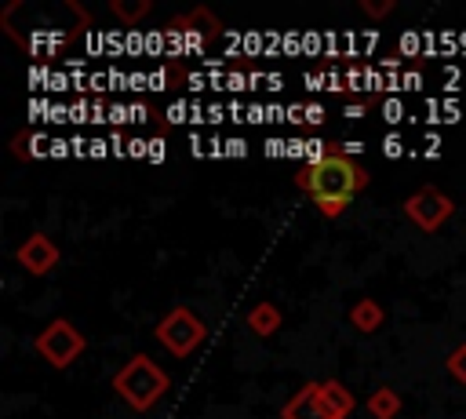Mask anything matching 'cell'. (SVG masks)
<instances>
[{"label": "cell", "mask_w": 466, "mask_h": 419, "mask_svg": "<svg viewBox=\"0 0 466 419\" xmlns=\"http://www.w3.org/2000/svg\"><path fill=\"white\" fill-rule=\"evenodd\" d=\"M364 168L360 164H353L350 157H342V153H335V157H320V160H313V164H306L302 171H299V186L317 200V208L331 219V215H339L346 204H350V197L364 186Z\"/></svg>", "instance_id": "obj_1"}, {"label": "cell", "mask_w": 466, "mask_h": 419, "mask_svg": "<svg viewBox=\"0 0 466 419\" xmlns=\"http://www.w3.org/2000/svg\"><path fill=\"white\" fill-rule=\"evenodd\" d=\"M113 386H116V393H120L131 408L146 412V408L167 390V375H164L149 357H131V361L120 368V375L113 379Z\"/></svg>", "instance_id": "obj_2"}, {"label": "cell", "mask_w": 466, "mask_h": 419, "mask_svg": "<svg viewBox=\"0 0 466 419\" xmlns=\"http://www.w3.org/2000/svg\"><path fill=\"white\" fill-rule=\"evenodd\" d=\"M157 339H160L175 357H186V353L204 339V321H200L193 310L178 306V310H171V313L157 324Z\"/></svg>", "instance_id": "obj_3"}, {"label": "cell", "mask_w": 466, "mask_h": 419, "mask_svg": "<svg viewBox=\"0 0 466 419\" xmlns=\"http://www.w3.org/2000/svg\"><path fill=\"white\" fill-rule=\"evenodd\" d=\"M36 350H40V357H44L47 364L66 368V364L84 350V339H80V332H76L69 321H51V324L36 335Z\"/></svg>", "instance_id": "obj_4"}, {"label": "cell", "mask_w": 466, "mask_h": 419, "mask_svg": "<svg viewBox=\"0 0 466 419\" xmlns=\"http://www.w3.org/2000/svg\"><path fill=\"white\" fill-rule=\"evenodd\" d=\"M404 211H408L422 230H437V226L451 215V200H448L444 193H437L433 186H426V189H419V193L404 204Z\"/></svg>", "instance_id": "obj_5"}, {"label": "cell", "mask_w": 466, "mask_h": 419, "mask_svg": "<svg viewBox=\"0 0 466 419\" xmlns=\"http://www.w3.org/2000/svg\"><path fill=\"white\" fill-rule=\"evenodd\" d=\"M18 262L29 270V273H47L55 262H58V248L51 244V237L47 233H33L22 248H18Z\"/></svg>", "instance_id": "obj_6"}, {"label": "cell", "mask_w": 466, "mask_h": 419, "mask_svg": "<svg viewBox=\"0 0 466 419\" xmlns=\"http://www.w3.org/2000/svg\"><path fill=\"white\" fill-rule=\"evenodd\" d=\"M280 419H335V415H331V412H328V404L320 401V383H309V386H302V390H299V397H295V401H288V404H284Z\"/></svg>", "instance_id": "obj_7"}, {"label": "cell", "mask_w": 466, "mask_h": 419, "mask_svg": "<svg viewBox=\"0 0 466 419\" xmlns=\"http://www.w3.org/2000/svg\"><path fill=\"white\" fill-rule=\"evenodd\" d=\"M320 401L328 404V412L335 415V419H342L350 408H353V393L342 386V383H335V379H328V383H320Z\"/></svg>", "instance_id": "obj_8"}, {"label": "cell", "mask_w": 466, "mask_h": 419, "mask_svg": "<svg viewBox=\"0 0 466 419\" xmlns=\"http://www.w3.org/2000/svg\"><path fill=\"white\" fill-rule=\"evenodd\" d=\"M350 321H353L360 332H375V328L382 324V310H379V302H375V299H360V302H353Z\"/></svg>", "instance_id": "obj_9"}, {"label": "cell", "mask_w": 466, "mask_h": 419, "mask_svg": "<svg viewBox=\"0 0 466 419\" xmlns=\"http://www.w3.org/2000/svg\"><path fill=\"white\" fill-rule=\"evenodd\" d=\"M248 324H251V332H255V335H269V332H277V324H280V313H277V306L262 302V306H255V310H251Z\"/></svg>", "instance_id": "obj_10"}, {"label": "cell", "mask_w": 466, "mask_h": 419, "mask_svg": "<svg viewBox=\"0 0 466 419\" xmlns=\"http://www.w3.org/2000/svg\"><path fill=\"white\" fill-rule=\"evenodd\" d=\"M368 408H371L375 419H393L397 408H400V397H397L393 390H375V393L368 397Z\"/></svg>", "instance_id": "obj_11"}, {"label": "cell", "mask_w": 466, "mask_h": 419, "mask_svg": "<svg viewBox=\"0 0 466 419\" xmlns=\"http://www.w3.org/2000/svg\"><path fill=\"white\" fill-rule=\"evenodd\" d=\"M448 372H451L459 383H466V342L451 350V357H448Z\"/></svg>", "instance_id": "obj_12"}, {"label": "cell", "mask_w": 466, "mask_h": 419, "mask_svg": "<svg viewBox=\"0 0 466 419\" xmlns=\"http://www.w3.org/2000/svg\"><path fill=\"white\" fill-rule=\"evenodd\" d=\"M113 11H116L120 18H127V22H131V18L146 15V11H149V4H146V0H138V4H120V0H113Z\"/></svg>", "instance_id": "obj_13"}, {"label": "cell", "mask_w": 466, "mask_h": 419, "mask_svg": "<svg viewBox=\"0 0 466 419\" xmlns=\"http://www.w3.org/2000/svg\"><path fill=\"white\" fill-rule=\"evenodd\" d=\"M371 15H382V11H390V4H364Z\"/></svg>", "instance_id": "obj_14"}]
</instances>
